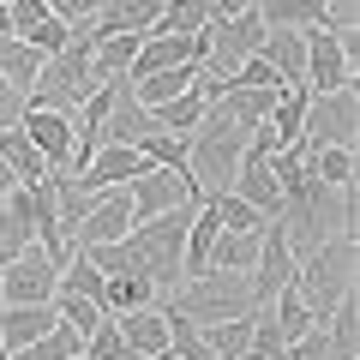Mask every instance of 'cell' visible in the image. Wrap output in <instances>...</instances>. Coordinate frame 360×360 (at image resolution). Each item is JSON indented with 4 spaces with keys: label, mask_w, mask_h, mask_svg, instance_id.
<instances>
[{
    "label": "cell",
    "mask_w": 360,
    "mask_h": 360,
    "mask_svg": "<svg viewBox=\"0 0 360 360\" xmlns=\"http://www.w3.org/2000/svg\"><path fill=\"white\" fill-rule=\"evenodd\" d=\"M162 312L186 319L193 330L222 324V319H246V312H258V300H252V276H240V270H205V276H186V283H180L174 295L162 300Z\"/></svg>",
    "instance_id": "7a4b0ae2"
},
{
    "label": "cell",
    "mask_w": 360,
    "mask_h": 360,
    "mask_svg": "<svg viewBox=\"0 0 360 360\" xmlns=\"http://www.w3.org/2000/svg\"><path fill=\"white\" fill-rule=\"evenodd\" d=\"M198 72H205V66H198V60H180V66H162V72L127 78V90H132V103L156 108V103H174V96H186V90L198 84Z\"/></svg>",
    "instance_id": "e0dca14e"
},
{
    "label": "cell",
    "mask_w": 360,
    "mask_h": 360,
    "mask_svg": "<svg viewBox=\"0 0 360 360\" xmlns=\"http://www.w3.org/2000/svg\"><path fill=\"white\" fill-rule=\"evenodd\" d=\"M258 42H264V18H258L252 6L234 13V18H210L205 25V72L210 78H234L246 54H258Z\"/></svg>",
    "instance_id": "8992f818"
},
{
    "label": "cell",
    "mask_w": 360,
    "mask_h": 360,
    "mask_svg": "<svg viewBox=\"0 0 360 360\" xmlns=\"http://www.w3.org/2000/svg\"><path fill=\"white\" fill-rule=\"evenodd\" d=\"M264 30H319L330 18V0H252Z\"/></svg>",
    "instance_id": "44dd1931"
},
{
    "label": "cell",
    "mask_w": 360,
    "mask_h": 360,
    "mask_svg": "<svg viewBox=\"0 0 360 360\" xmlns=\"http://www.w3.org/2000/svg\"><path fill=\"white\" fill-rule=\"evenodd\" d=\"M229 193L246 198V205H252L264 222L283 217V193H276V180H270V156H264V150H246V156H240V168H234V186H229Z\"/></svg>",
    "instance_id": "4fadbf2b"
},
{
    "label": "cell",
    "mask_w": 360,
    "mask_h": 360,
    "mask_svg": "<svg viewBox=\"0 0 360 360\" xmlns=\"http://www.w3.org/2000/svg\"><path fill=\"white\" fill-rule=\"evenodd\" d=\"M54 288H60V264L37 240L0 264V307H42V300H54Z\"/></svg>",
    "instance_id": "52a82bcc"
},
{
    "label": "cell",
    "mask_w": 360,
    "mask_h": 360,
    "mask_svg": "<svg viewBox=\"0 0 360 360\" xmlns=\"http://www.w3.org/2000/svg\"><path fill=\"white\" fill-rule=\"evenodd\" d=\"M240 156H246V132L229 120V108H222V103H210L205 120L186 132V174H193L198 198L229 193V186H234V168H240Z\"/></svg>",
    "instance_id": "6da1fadb"
},
{
    "label": "cell",
    "mask_w": 360,
    "mask_h": 360,
    "mask_svg": "<svg viewBox=\"0 0 360 360\" xmlns=\"http://www.w3.org/2000/svg\"><path fill=\"white\" fill-rule=\"evenodd\" d=\"M18 115H25V96L0 78V127H18Z\"/></svg>",
    "instance_id": "b9f144b4"
},
{
    "label": "cell",
    "mask_w": 360,
    "mask_h": 360,
    "mask_svg": "<svg viewBox=\"0 0 360 360\" xmlns=\"http://www.w3.org/2000/svg\"><path fill=\"white\" fill-rule=\"evenodd\" d=\"M84 354H90V360H127V342H120V324H115V319H103L96 330L84 336Z\"/></svg>",
    "instance_id": "8d00e7d4"
},
{
    "label": "cell",
    "mask_w": 360,
    "mask_h": 360,
    "mask_svg": "<svg viewBox=\"0 0 360 360\" xmlns=\"http://www.w3.org/2000/svg\"><path fill=\"white\" fill-rule=\"evenodd\" d=\"M54 300H42V307H0V342H6V354H18V348L42 342V336L54 330Z\"/></svg>",
    "instance_id": "ac0fdd59"
},
{
    "label": "cell",
    "mask_w": 360,
    "mask_h": 360,
    "mask_svg": "<svg viewBox=\"0 0 360 360\" xmlns=\"http://www.w3.org/2000/svg\"><path fill=\"white\" fill-rule=\"evenodd\" d=\"M144 156L132 150V144H103V150L90 156V168L84 174H78V186H84V193H108V186H127L132 174H144Z\"/></svg>",
    "instance_id": "9a60e30c"
},
{
    "label": "cell",
    "mask_w": 360,
    "mask_h": 360,
    "mask_svg": "<svg viewBox=\"0 0 360 360\" xmlns=\"http://www.w3.org/2000/svg\"><path fill=\"white\" fill-rule=\"evenodd\" d=\"M229 84H258V90H288L283 78H276V66L264 60V54H246V60H240V72H234Z\"/></svg>",
    "instance_id": "f35d334b"
},
{
    "label": "cell",
    "mask_w": 360,
    "mask_h": 360,
    "mask_svg": "<svg viewBox=\"0 0 360 360\" xmlns=\"http://www.w3.org/2000/svg\"><path fill=\"white\" fill-rule=\"evenodd\" d=\"M127 229H132V198H127V186H108V193L90 198L84 222L72 229V246H108V240H127Z\"/></svg>",
    "instance_id": "30bf717a"
},
{
    "label": "cell",
    "mask_w": 360,
    "mask_h": 360,
    "mask_svg": "<svg viewBox=\"0 0 360 360\" xmlns=\"http://www.w3.org/2000/svg\"><path fill=\"white\" fill-rule=\"evenodd\" d=\"M0 162L13 168V180H18V186H42V180L54 174V168L37 156V144L25 139V127H0Z\"/></svg>",
    "instance_id": "603a6c76"
},
{
    "label": "cell",
    "mask_w": 360,
    "mask_h": 360,
    "mask_svg": "<svg viewBox=\"0 0 360 360\" xmlns=\"http://www.w3.org/2000/svg\"><path fill=\"white\" fill-rule=\"evenodd\" d=\"M0 6H6V0H0Z\"/></svg>",
    "instance_id": "bcb514c9"
},
{
    "label": "cell",
    "mask_w": 360,
    "mask_h": 360,
    "mask_svg": "<svg viewBox=\"0 0 360 360\" xmlns=\"http://www.w3.org/2000/svg\"><path fill=\"white\" fill-rule=\"evenodd\" d=\"M66 37H72V25H60V18L49 13L42 25H30V37H25V42L42 54V60H49V54H60V49H66Z\"/></svg>",
    "instance_id": "74e56055"
},
{
    "label": "cell",
    "mask_w": 360,
    "mask_h": 360,
    "mask_svg": "<svg viewBox=\"0 0 360 360\" xmlns=\"http://www.w3.org/2000/svg\"><path fill=\"white\" fill-rule=\"evenodd\" d=\"M205 96H198V84L186 90V96H174V103H156L150 108V120H156V132H174V139H186V132L198 127V120H205Z\"/></svg>",
    "instance_id": "83f0119b"
},
{
    "label": "cell",
    "mask_w": 360,
    "mask_h": 360,
    "mask_svg": "<svg viewBox=\"0 0 360 360\" xmlns=\"http://www.w3.org/2000/svg\"><path fill=\"white\" fill-rule=\"evenodd\" d=\"M324 348H330V360H354L360 354V307H354V295H342L330 312H324Z\"/></svg>",
    "instance_id": "cb8c5ba5"
},
{
    "label": "cell",
    "mask_w": 360,
    "mask_h": 360,
    "mask_svg": "<svg viewBox=\"0 0 360 360\" xmlns=\"http://www.w3.org/2000/svg\"><path fill=\"white\" fill-rule=\"evenodd\" d=\"M252 0H210V18H234V13H246Z\"/></svg>",
    "instance_id": "7bdbcfd3"
},
{
    "label": "cell",
    "mask_w": 360,
    "mask_h": 360,
    "mask_svg": "<svg viewBox=\"0 0 360 360\" xmlns=\"http://www.w3.org/2000/svg\"><path fill=\"white\" fill-rule=\"evenodd\" d=\"M127 198H132V222H144V217H162V210L198 198V186L186 168H144V174L127 180Z\"/></svg>",
    "instance_id": "9c48e42d"
},
{
    "label": "cell",
    "mask_w": 360,
    "mask_h": 360,
    "mask_svg": "<svg viewBox=\"0 0 360 360\" xmlns=\"http://www.w3.org/2000/svg\"><path fill=\"white\" fill-rule=\"evenodd\" d=\"M198 342H205L217 360H234V354H246V348H252V312H246V319L205 324V330H198Z\"/></svg>",
    "instance_id": "4dcf8cb0"
},
{
    "label": "cell",
    "mask_w": 360,
    "mask_h": 360,
    "mask_svg": "<svg viewBox=\"0 0 360 360\" xmlns=\"http://www.w3.org/2000/svg\"><path fill=\"white\" fill-rule=\"evenodd\" d=\"M18 127H25V139L37 144L42 162H49L54 174H66V156H72V115H60V108H25Z\"/></svg>",
    "instance_id": "7c38bea8"
},
{
    "label": "cell",
    "mask_w": 360,
    "mask_h": 360,
    "mask_svg": "<svg viewBox=\"0 0 360 360\" xmlns=\"http://www.w3.org/2000/svg\"><path fill=\"white\" fill-rule=\"evenodd\" d=\"M120 342H127V360H162L168 354V312L162 307H139L120 312Z\"/></svg>",
    "instance_id": "5bb4252c"
},
{
    "label": "cell",
    "mask_w": 360,
    "mask_h": 360,
    "mask_svg": "<svg viewBox=\"0 0 360 360\" xmlns=\"http://www.w3.org/2000/svg\"><path fill=\"white\" fill-rule=\"evenodd\" d=\"M150 132H156L150 108L132 103L127 78H120V84H115V108H108V127H103V144H139V139H150Z\"/></svg>",
    "instance_id": "ffe728a7"
},
{
    "label": "cell",
    "mask_w": 360,
    "mask_h": 360,
    "mask_svg": "<svg viewBox=\"0 0 360 360\" xmlns=\"http://www.w3.org/2000/svg\"><path fill=\"white\" fill-rule=\"evenodd\" d=\"M258 234H264V229H258ZM258 234L222 229L217 246H210V270H240V276H252V264H258Z\"/></svg>",
    "instance_id": "f1b7e54d"
},
{
    "label": "cell",
    "mask_w": 360,
    "mask_h": 360,
    "mask_svg": "<svg viewBox=\"0 0 360 360\" xmlns=\"http://www.w3.org/2000/svg\"><path fill=\"white\" fill-rule=\"evenodd\" d=\"M307 168H312V180H324L336 193H354V150H336V144L307 150Z\"/></svg>",
    "instance_id": "d6a6232c"
},
{
    "label": "cell",
    "mask_w": 360,
    "mask_h": 360,
    "mask_svg": "<svg viewBox=\"0 0 360 360\" xmlns=\"http://www.w3.org/2000/svg\"><path fill=\"white\" fill-rule=\"evenodd\" d=\"M37 240V210H30V186H13L6 193V205H0V264L13 252H25V246Z\"/></svg>",
    "instance_id": "d6986e66"
},
{
    "label": "cell",
    "mask_w": 360,
    "mask_h": 360,
    "mask_svg": "<svg viewBox=\"0 0 360 360\" xmlns=\"http://www.w3.org/2000/svg\"><path fill=\"white\" fill-rule=\"evenodd\" d=\"M193 210H198V198H186V205L162 210V217H144V222H132V229H127L132 252H139V270L150 276L156 295H174V288L186 283V276H180V240H186Z\"/></svg>",
    "instance_id": "277c9868"
},
{
    "label": "cell",
    "mask_w": 360,
    "mask_h": 360,
    "mask_svg": "<svg viewBox=\"0 0 360 360\" xmlns=\"http://www.w3.org/2000/svg\"><path fill=\"white\" fill-rule=\"evenodd\" d=\"M132 150L150 168H186V139H174V132H150V139H139Z\"/></svg>",
    "instance_id": "e575fe53"
},
{
    "label": "cell",
    "mask_w": 360,
    "mask_h": 360,
    "mask_svg": "<svg viewBox=\"0 0 360 360\" xmlns=\"http://www.w3.org/2000/svg\"><path fill=\"white\" fill-rule=\"evenodd\" d=\"M234 360H270V354H258V348H246V354H234Z\"/></svg>",
    "instance_id": "f6af8a7d"
},
{
    "label": "cell",
    "mask_w": 360,
    "mask_h": 360,
    "mask_svg": "<svg viewBox=\"0 0 360 360\" xmlns=\"http://www.w3.org/2000/svg\"><path fill=\"white\" fill-rule=\"evenodd\" d=\"M264 319H270V330L283 336V348L295 342V336H307V330H319V319H312V312H307V300L295 295V283H288V288H276V295H270V307H264Z\"/></svg>",
    "instance_id": "d4e9b609"
},
{
    "label": "cell",
    "mask_w": 360,
    "mask_h": 360,
    "mask_svg": "<svg viewBox=\"0 0 360 360\" xmlns=\"http://www.w3.org/2000/svg\"><path fill=\"white\" fill-rule=\"evenodd\" d=\"M295 295L307 300V312L319 324L342 295H354V234H330L295 258Z\"/></svg>",
    "instance_id": "3957f363"
},
{
    "label": "cell",
    "mask_w": 360,
    "mask_h": 360,
    "mask_svg": "<svg viewBox=\"0 0 360 360\" xmlns=\"http://www.w3.org/2000/svg\"><path fill=\"white\" fill-rule=\"evenodd\" d=\"M283 360H330V348H324V330H307V336H295V342L283 348Z\"/></svg>",
    "instance_id": "60d3db41"
},
{
    "label": "cell",
    "mask_w": 360,
    "mask_h": 360,
    "mask_svg": "<svg viewBox=\"0 0 360 360\" xmlns=\"http://www.w3.org/2000/svg\"><path fill=\"white\" fill-rule=\"evenodd\" d=\"M162 13V0H103L90 18V37H144Z\"/></svg>",
    "instance_id": "2e32d148"
},
{
    "label": "cell",
    "mask_w": 360,
    "mask_h": 360,
    "mask_svg": "<svg viewBox=\"0 0 360 360\" xmlns=\"http://www.w3.org/2000/svg\"><path fill=\"white\" fill-rule=\"evenodd\" d=\"M96 6H103V0H49V13L60 18V25H90V18H96Z\"/></svg>",
    "instance_id": "ab89813d"
},
{
    "label": "cell",
    "mask_w": 360,
    "mask_h": 360,
    "mask_svg": "<svg viewBox=\"0 0 360 360\" xmlns=\"http://www.w3.org/2000/svg\"><path fill=\"white\" fill-rule=\"evenodd\" d=\"M354 139H360V90L354 84L324 90V96L307 103V120H300V144L307 150H324V144L354 150Z\"/></svg>",
    "instance_id": "5b68a950"
},
{
    "label": "cell",
    "mask_w": 360,
    "mask_h": 360,
    "mask_svg": "<svg viewBox=\"0 0 360 360\" xmlns=\"http://www.w3.org/2000/svg\"><path fill=\"white\" fill-rule=\"evenodd\" d=\"M156 288L150 276H132V270H120V276H103V312L108 319H120V312H139V307H156Z\"/></svg>",
    "instance_id": "484cf974"
},
{
    "label": "cell",
    "mask_w": 360,
    "mask_h": 360,
    "mask_svg": "<svg viewBox=\"0 0 360 360\" xmlns=\"http://www.w3.org/2000/svg\"><path fill=\"white\" fill-rule=\"evenodd\" d=\"M37 72H42V54L30 49L25 37H13V30H0V78L25 96L30 84H37Z\"/></svg>",
    "instance_id": "4316f807"
},
{
    "label": "cell",
    "mask_w": 360,
    "mask_h": 360,
    "mask_svg": "<svg viewBox=\"0 0 360 360\" xmlns=\"http://www.w3.org/2000/svg\"><path fill=\"white\" fill-rule=\"evenodd\" d=\"M210 210H217V222L234 229V234H258V229H264V217H258L246 198H234V193H210Z\"/></svg>",
    "instance_id": "836d02e7"
},
{
    "label": "cell",
    "mask_w": 360,
    "mask_h": 360,
    "mask_svg": "<svg viewBox=\"0 0 360 360\" xmlns=\"http://www.w3.org/2000/svg\"><path fill=\"white\" fill-rule=\"evenodd\" d=\"M258 54L276 66L283 84H307V30H264Z\"/></svg>",
    "instance_id": "7402d4cb"
},
{
    "label": "cell",
    "mask_w": 360,
    "mask_h": 360,
    "mask_svg": "<svg viewBox=\"0 0 360 360\" xmlns=\"http://www.w3.org/2000/svg\"><path fill=\"white\" fill-rule=\"evenodd\" d=\"M288 283H295L288 234H283V222H264V234H258V264H252V300H258V307H270V295L288 288Z\"/></svg>",
    "instance_id": "8fae6325"
},
{
    "label": "cell",
    "mask_w": 360,
    "mask_h": 360,
    "mask_svg": "<svg viewBox=\"0 0 360 360\" xmlns=\"http://www.w3.org/2000/svg\"><path fill=\"white\" fill-rule=\"evenodd\" d=\"M307 103H312V90H307V84H288L283 96H276V108H270V132H276V144H300Z\"/></svg>",
    "instance_id": "f546056e"
},
{
    "label": "cell",
    "mask_w": 360,
    "mask_h": 360,
    "mask_svg": "<svg viewBox=\"0 0 360 360\" xmlns=\"http://www.w3.org/2000/svg\"><path fill=\"white\" fill-rule=\"evenodd\" d=\"M54 295H84V300H96V307H103V270L90 264V252H66V264H60V288H54Z\"/></svg>",
    "instance_id": "1f68e13d"
},
{
    "label": "cell",
    "mask_w": 360,
    "mask_h": 360,
    "mask_svg": "<svg viewBox=\"0 0 360 360\" xmlns=\"http://www.w3.org/2000/svg\"><path fill=\"white\" fill-rule=\"evenodd\" d=\"M54 312H60V324H72L78 336H90L96 324L108 319V312L96 307V300H84V295H54Z\"/></svg>",
    "instance_id": "d590c367"
},
{
    "label": "cell",
    "mask_w": 360,
    "mask_h": 360,
    "mask_svg": "<svg viewBox=\"0 0 360 360\" xmlns=\"http://www.w3.org/2000/svg\"><path fill=\"white\" fill-rule=\"evenodd\" d=\"M13 186H18V180H13V168L0 162V205H6V193H13Z\"/></svg>",
    "instance_id": "ee69618b"
},
{
    "label": "cell",
    "mask_w": 360,
    "mask_h": 360,
    "mask_svg": "<svg viewBox=\"0 0 360 360\" xmlns=\"http://www.w3.org/2000/svg\"><path fill=\"white\" fill-rule=\"evenodd\" d=\"M354 84V37H336V30H307V90L324 96V90Z\"/></svg>",
    "instance_id": "ba28073f"
}]
</instances>
